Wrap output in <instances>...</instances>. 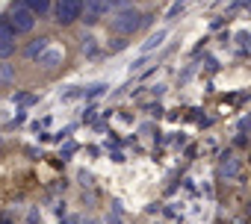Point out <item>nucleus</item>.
I'll list each match as a JSON object with an SVG mask.
<instances>
[{"instance_id": "7ed1b4c3", "label": "nucleus", "mask_w": 251, "mask_h": 224, "mask_svg": "<svg viewBox=\"0 0 251 224\" xmlns=\"http://www.w3.org/2000/svg\"><path fill=\"white\" fill-rule=\"evenodd\" d=\"M53 15H56L59 24H74L83 15V0H56Z\"/></svg>"}, {"instance_id": "423d86ee", "label": "nucleus", "mask_w": 251, "mask_h": 224, "mask_svg": "<svg viewBox=\"0 0 251 224\" xmlns=\"http://www.w3.org/2000/svg\"><path fill=\"white\" fill-rule=\"evenodd\" d=\"M219 171H222V177H239V171H242V162H239V159L230 154V157H225V159H222V168H219Z\"/></svg>"}, {"instance_id": "6e6552de", "label": "nucleus", "mask_w": 251, "mask_h": 224, "mask_svg": "<svg viewBox=\"0 0 251 224\" xmlns=\"http://www.w3.org/2000/svg\"><path fill=\"white\" fill-rule=\"evenodd\" d=\"M45 47H48V39H39L36 45H30V47H27V56H36V53H42Z\"/></svg>"}, {"instance_id": "20e7f679", "label": "nucleus", "mask_w": 251, "mask_h": 224, "mask_svg": "<svg viewBox=\"0 0 251 224\" xmlns=\"http://www.w3.org/2000/svg\"><path fill=\"white\" fill-rule=\"evenodd\" d=\"M106 12V0H83V21L86 24H95V21H100V15Z\"/></svg>"}, {"instance_id": "0eeeda50", "label": "nucleus", "mask_w": 251, "mask_h": 224, "mask_svg": "<svg viewBox=\"0 0 251 224\" xmlns=\"http://www.w3.org/2000/svg\"><path fill=\"white\" fill-rule=\"evenodd\" d=\"M24 6H27L33 15H48V12H50V0H24Z\"/></svg>"}, {"instance_id": "f03ea898", "label": "nucleus", "mask_w": 251, "mask_h": 224, "mask_svg": "<svg viewBox=\"0 0 251 224\" xmlns=\"http://www.w3.org/2000/svg\"><path fill=\"white\" fill-rule=\"evenodd\" d=\"M3 24H6L15 36H18V33H30V30L36 27V15H33L27 6H15V9H9V12H6Z\"/></svg>"}, {"instance_id": "f257e3e1", "label": "nucleus", "mask_w": 251, "mask_h": 224, "mask_svg": "<svg viewBox=\"0 0 251 224\" xmlns=\"http://www.w3.org/2000/svg\"><path fill=\"white\" fill-rule=\"evenodd\" d=\"M109 27H112L115 33H121V36H130V33H136V30L142 27V12L124 6V9H118V12L109 18Z\"/></svg>"}, {"instance_id": "39448f33", "label": "nucleus", "mask_w": 251, "mask_h": 224, "mask_svg": "<svg viewBox=\"0 0 251 224\" xmlns=\"http://www.w3.org/2000/svg\"><path fill=\"white\" fill-rule=\"evenodd\" d=\"M12 50H15V33L0 21V56H12Z\"/></svg>"}, {"instance_id": "1a4fd4ad", "label": "nucleus", "mask_w": 251, "mask_h": 224, "mask_svg": "<svg viewBox=\"0 0 251 224\" xmlns=\"http://www.w3.org/2000/svg\"><path fill=\"white\" fill-rule=\"evenodd\" d=\"M245 215H248V218H251V203H248V209H245Z\"/></svg>"}]
</instances>
